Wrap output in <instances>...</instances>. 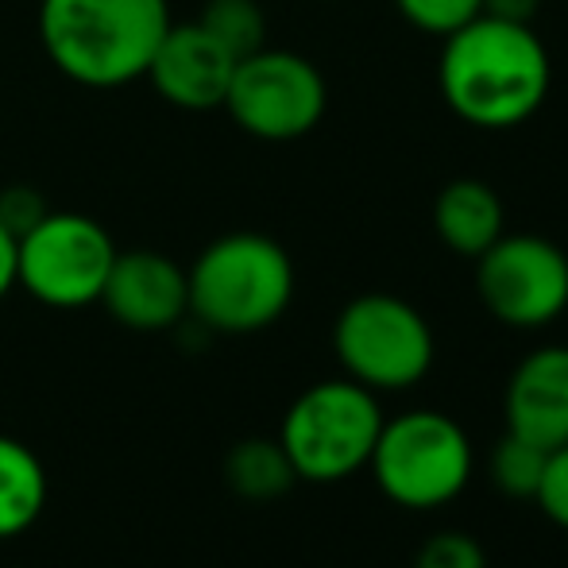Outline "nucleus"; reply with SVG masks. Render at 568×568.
<instances>
[{
  "label": "nucleus",
  "instance_id": "nucleus-4",
  "mask_svg": "<svg viewBox=\"0 0 568 568\" xmlns=\"http://www.w3.org/2000/svg\"><path fill=\"white\" fill-rule=\"evenodd\" d=\"M383 422L387 418L375 390L344 375V379L314 383L294 398L278 429V445L298 479L337 484L367 468Z\"/></svg>",
  "mask_w": 568,
  "mask_h": 568
},
{
  "label": "nucleus",
  "instance_id": "nucleus-11",
  "mask_svg": "<svg viewBox=\"0 0 568 568\" xmlns=\"http://www.w3.org/2000/svg\"><path fill=\"white\" fill-rule=\"evenodd\" d=\"M236 54L210 36L197 20L171 23L148 67V82L166 105L182 113H213L225 105V93L236 70Z\"/></svg>",
  "mask_w": 568,
  "mask_h": 568
},
{
  "label": "nucleus",
  "instance_id": "nucleus-2",
  "mask_svg": "<svg viewBox=\"0 0 568 568\" xmlns=\"http://www.w3.org/2000/svg\"><path fill=\"white\" fill-rule=\"evenodd\" d=\"M166 0H43L39 39L62 78L85 90L140 82L171 28Z\"/></svg>",
  "mask_w": 568,
  "mask_h": 568
},
{
  "label": "nucleus",
  "instance_id": "nucleus-1",
  "mask_svg": "<svg viewBox=\"0 0 568 568\" xmlns=\"http://www.w3.org/2000/svg\"><path fill=\"white\" fill-rule=\"evenodd\" d=\"M554 67L530 23H507L476 16L460 31L445 36L437 85L445 105L464 124L518 128L549 98Z\"/></svg>",
  "mask_w": 568,
  "mask_h": 568
},
{
  "label": "nucleus",
  "instance_id": "nucleus-14",
  "mask_svg": "<svg viewBox=\"0 0 568 568\" xmlns=\"http://www.w3.org/2000/svg\"><path fill=\"white\" fill-rule=\"evenodd\" d=\"M47 507L43 460L16 437L0 434V541L20 538Z\"/></svg>",
  "mask_w": 568,
  "mask_h": 568
},
{
  "label": "nucleus",
  "instance_id": "nucleus-16",
  "mask_svg": "<svg viewBox=\"0 0 568 568\" xmlns=\"http://www.w3.org/2000/svg\"><path fill=\"white\" fill-rule=\"evenodd\" d=\"M197 23L236 59H247L267 47V16L255 0H205Z\"/></svg>",
  "mask_w": 568,
  "mask_h": 568
},
{
  "label": "nucleus",
  "instance_id": "nucleus-7",
  "mask_svg": "<svg viewBox=\"0 0 568 568\" xmlns=\"http://www.w3.org/2000/svg\"><path fill=\"white\" fill-rule=\"evenodd\" d=\"M344 375L367 390H406L434 367V329L406 298L359 294L333 325Z\"/></svg>",
  "mask_w": 568,
  "mask_h": 568
},
{
  "label": "nucleus",
  "instance_id": "nucleus-23",
  "mask_svg": "<svg viewBox=\"0 0 568 568\" xmlns=\"http://www.w3.org/2000/svg\"><path fill=\"white\" fill-rule=\"evenodd\" d=\"M16 291V236L12 229L0 221V302Z\"/></svg>",
  "mask_w": 568,
  "mask_h": 568
},
{
  "label": "nucleus",
  "instance_id": "nucleus-20",
  "mask_svg": "<svg viewBox=\"0 0 568 568\" xmlns=\"http://www.w3.org/2000/svg\"><path fill=\"white\" fill-rule=\"evenodd\" d=\"M546 518H554L557 526L568 530V445L549 453V464H546V476H541V487L534 495Z\"/></svg>",
  "mask_w": 568,
  "mask_h": 568
},
{
  "label": "nucleus",
  "instance_id": "nucleus-13",
  "mask_svg": "<svg viewBox=\"0 0 568 568\" xmlns=\"http://www.w3.org/2000/svg\"><path fill=\"white\" fill-rule=\"evenodd\" d=\"M434 229L449 252L479 260L503 236L499 194L479 179H453L434 202Z\"/></svg>",
  "mask_w": 568,
  "mask_h": 568
},
{
  "label": "nucleus",
  "instance_id": "nucleus-5",
  "mask_svg": "<svg viewBox=\"0 0 568 568\" xmlns=\"http://www.w3.org/2000/svg\"><path fill=\"white\" fill-rule=\"evenodd\" d=\"M367 468L390 503L406 510H434L468 487L471 442L449 414L406 410L383 422Z\"/></svg>",
  "mask_w": 568,
  "mask_h": 568
},
{
  "label": "nucleus",
  "instance_id": "nucleus-17",
  "mask_svg": "<svg viewBox=\"0 0 568 568\" xmlns=\"http://www.w3.org/2000/svg\"><path fill=\"white\" fill-rule=\"evenodd\" d=\"M549 464V449L526 442L518 434H503V442L491 449V479L503 495L510 499H534L541 487V476H546Z\"/></svg>",
  "mask_w": 568,
  "mask_h": 568
},
{
  "label": "nucleus",
  "instance_id": "nucleus-10",
  "mask_svg": "<svg viewBox=\"0 0 568 568\" xmlns=\"http://www.w3.org/2000/svg\"><path fill=\"white\" fill-rule=\"evenodd\" d=\"M101 306L109 310L116 325L132 333L174 329L190 314L186 267H179L171 255L151 252V247L116 252L105 291H101Z\"/></svg>",
  "mask_w": 568,
  "mask_h": 568
},
{
  "label": "nucleus",
  "instance_id": "nucleus-6",
  "mask_svg": "<svg viewBox=\"0 0 568 568\" xmlns=\"http://www.w3.org/2000/svg\"><path fill=\"white\" fill-rule=\"evenodd\" d=\"M116 252L101 221L47 210L16 236V286L51 310H85L101 302Z\"/></svg>",
  "mask_w": 568,
  "mask_h": 568
},
{
  "label": "nucleus",
  "instance_id": "nucleus-18",
  "mask_svg": "<svg viewBox=\"0 0 568 568\" xmlns=\"http://www.w3.org/2000/svg\"><path fill=\"white\" fill-rule=\"evenodd\" d=\"M398 12L429 36H453L484 12V0H395Z\"/></svg>",
  "mask_w": 568,
  "mask_h": 568
},
{
  "label": "nucleus",
  "instance_id": "nucleus-19",
  "mask_svg": "<svg viewBox=\"0 0 568 568\" xmlns=\"http://www.w3.org/2000/svg\"><path fill=\"white\" fill-rule=\"evenodd\" d=\"M414 568H487V557L471 534L442 530L418 549Z\"/></svg>",
  "mask_w": 568,
  "mask_h": 568
},
{
  "label": "nucleus",
  "instance_id": "nucleus-3",
  "mask_svg": "<svg viewBox=\"0 0 568 568\" xmlns=\"http://www.w3.org/2000/svg\"><path fill=\"white\" fill-rule=\"evenodd\" d=\"M190 283V317L213 333L244 337L275 325L294 298V263L278 240L263 232H229L217 236L194 267Z\"/></svg>",
  "mask_w": 568,
  "mask_h": 568
},
{
  "label": "nucleus",
  "instance_id": "nucleus-9",
  "mask_svg": "<svg viewBox=\"0 0 568 568\" xmlns=\"http://www.w3.org/2000/svg\"><path fill=\"white\" fill-rule=\"evenodd\" d=\"M479 302L515 329H541L568 306V255L554 240L515 232L476 260Z\"/></svg>",
  "mask_w": 568,
  "mask_h": 568
},
{
  "label": "nucleus",
  "instance_id": "nucleus-21",
  "mask_svg": "<svg viewBox=\"0 0 568 568\" xmlns=\"http://www.w3.org/2000/svg\"><path fill=\"white\" fill-rule=\"evenodd\" d=\"M43 213L47 210H43V202H39V194L28 186H12L4 197H0V221L12 229V236L28 232L39 217H43Z\"/></svg>",
  "mask_w": 568,
  "mask_h": 568
},
{
  "label": "nucleus",
  "instance_id": "nucleus-22",
  "mask_svg": "<svg viewBox=\"0 0 568 568\" xmlns=\"http://www.w3.org/2000/svg\"><path fill=\"white\" fill-rule=\"evenodd\" d=\"M491 20H507V23H534L538 16V0H484V12Z\"/></svg>",
  "mask_w": 568,
  "mask_h": 568
},
{
  "label": "nucleus",
  "instance_id": "nucleus-8",
  "mask_svg": "<svg viewBox=\"0 0 568 568\" xmlns=\"http://www.w3.org/2000/svg\"><path fill=\"white\" fill-rule=\"evenodd\" d=\"M325 105L329 90L314 62L294 51L263 47L236 62L221 109L236 120L240 132L255 140L291 143L322 124Z\"/></svg>",
  "mask_w": 568,
  "mask_h": 568
},
{
  "label": "nucleus",
  "instance_id": "nucleus-12",
  "mask_svg": "<svg viewBox=\"0 0 568 568\" xmlns=\"http://www.w3.org/2000/svg\"><path fill=\"white\" fill-rule=\"evenodd\" d=\"M507 429L541 449L568 445V348L546 344L534 348L523 364L510 372L507 395H503Z\"/></svg>",
  "mask_w": 568,
  "mask_h": 568
},
{
  "label": "nucleus",
  "instance_id": "nucleus-15",
  "mask_svg": "<svg viewBox=\"0 0 568 568\" xmlns=\"http://www.w3.org/2000/svg\"><path fill=\"white\" fill-rule=\"evenodd\" d=\"M225 479L244 499H278L298 484V471L286 460L278 442L252 437V442L232 445V453L225 456Z\"/></svg>",
  "mask_w": 568,
  "mask_h": 568
}]
</instances>
